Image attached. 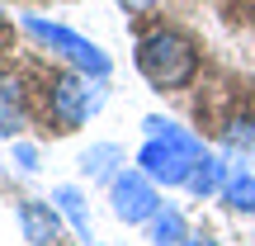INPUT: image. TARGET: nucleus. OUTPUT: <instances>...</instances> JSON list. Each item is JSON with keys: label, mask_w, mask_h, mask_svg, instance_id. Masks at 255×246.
<instances>
[{"label": "nucleus", "mask_w": 255, "mask_h": 246, "mask_svg": "<svg viewBox=\"0 0 255 246\" xmlns=\"http://www.w3.org/2000/svg\"><path fill=\"white\" fill-rule=\"evenodd\" d=\"M142 133H146V142H142V152H137V166H142L156 185H165V190L189 185L194 166H199V156L208 152V147L194 133H184L175 119H161V114H146Z\"/></svg>", "instance_id": "nucleus-1"}, {"label": "nucleus", "mask_w": 255, "mask_h": 246, "mask_svg": "<svg viewBox=\"0 0 255 246\" xmlns=\"http://www.w3.org/2000/svg\"><path fill=\"white\" fill-rule=\"evenodd\" d=\"M137 71L151 90H184L199 76V47L180 33V28H151L137 38Z\"/></svg>", "instance_id": "nucleus-2"}, {"label": "nucleus", "mask_w": 255, "mask_h": 246, "mask_svg": "<svg viewBox=\"0 0 255 246\" xmlns=\"http://www.w3.org/2000/svg\"><path fill=\"white\" fill-rule=\"evenodd\" d=\"M104 81L100 76H85V71H52L43 81V114L57 133H76L81 123H90L95 114L104 109Z\"/></svg>", "instance_id": "nucleus-3"}, {"label": "nucleus", "mask_w": 255, "mask_h": 246, "mask_svg": "<svg viewBox=\"0 0 255 246\" xmlns=\"http://www.w3.org/2000/svg\"><path fill=\"white\" fill-rule=\"evenodd\" d=\"M19 28H24L28 38H38L47 52H57L66 66H76V71H85V76L109 81V71H114L109 52H104L100 43H90L85 33H76V28H66V24H47V19H38V14H24V19H19Z\"/></svg>", "instance_id": "nucleus-4"}, {"label": "nucleus", "mask_w": 255, "mask_h": 246, "mask_svg": "<svg viewBox=\"0 0 255 246\" xmlns=\"http://www.w3.org/2000/svg\"><path fill=\"white\" fill-rule=\"evenodd\" d=\"M109 204H114V218H119V223H128V228H146L151 213L161 209L165 199H161V185H156L142 166H128V171L114 175Z\"/></svg>", "instance_id": "nucleus-5"}, {"label": "nucleus", "mask_w": 255, "mask_h": 246, "mask_svg": "<svg viewBox=\"0 0 255 246\" xmlns=\"http://www.w3.org/2000/svg\"><path fill=\"white\" fill-rule=\"evenodd\" d=\"M19 232L28 246H57L62 242V209L43 199H19Z\"/></svg>", "instance_id": "nucleus-6"}, {"label": "nucleus", "mask_w": 255, "mask_h": 246, "mask_svg": "<svg viewBox=\"0 0 255 246\" xmlns=\"http://www.w3.org/2000/svg\"><path fill=\"white\" fill-rule=\"evenodd\" d=\"M128 171V152L119 142H95L81 152V175L90 185H114V175Z\"/></svg>", "instance_id": "nucleus-7"}, {"label": "nucleus", "mask_w": 255, "mask_h": 246, "mask_svg": "<svg viewBox=\"0 0 255 246\" xmlns=\"http://www.w3.org/2000/svg\"><path fill=\"white\" fill-rule=\"evenodd\" d=\"M28 123V90L19 76L0 71V137H14Z\"/></svg>", "instance_id": "nucleus-8"}, {"label": "nucleus", "mask_w": 255, "mask_h": 246, "mask_svg": "<svg viewBox=\"0 0 255 246\" xmlns=\"http://www.w3.org/2000/svg\"><path fill=\"white\" fill-rule=\"evenodd\" d=\"M52 204L62 209V218L71 223V232H76V237H81L85 246H90V242H95V228H90V209H85V194L76 190V185H57V190H52Z\"/></svg>", "instance_id": "nucleus-9"}, {"label": "nucleus", "mask_w": 255, "mask_h": 246, "mask_svg": "<svg viewBox=\"0 0 255 246\" xmlns=\"http://www.w3.org/2000/svg\"><path fill=\"white\" fill-rule=\"evenodd\" d=\"M227 161L222 156H213V152H203L199 156V166H194V175H189V185L184 190L194 194V199H213V194H222V185H227Z\"/></svg>", "instance_id": "nucleus-10"}, {"label": "nucleus", "mask_w": 255, "mask_h": 246, "mask_svg": "<svg viewBox=\"0 0 255 246\" xmlns=\"http://www.w3.org/2000/svg\"><path fill=\"white\" fill-rule=\"evenodd\" d=\"M184 237H189L184 213L175 209V204H161V209L151 213V223H146V242H151V246H180Z\"/></svg>", "instance_id": "nucleus-11"}, {"label": "nucleus", "mask_w": 255, "mask_h": 246, "mask_svg": "<svg viewBox=\"0 0 255 246\" xmlns=\"http://www.w3.org/2000/svg\"><path fill=\"white\" fill-rule=\"evenodd\" d=\"M222 152L241 166H255V119H232L222 128Z\"/></svg>", "instance_id": "nucleus-12"}, {"label": "nucleus", "mask_w": 255, "mask_h": 246, "mask_svg": "<svg viewBox=\"0 0 255 246\" xmlns=\"http://www.w3.org/2000/svg\"><path fill=\"white\" fill-rule=\"evenodd\" d=\"M218 199H222V209H232V213H255V175L251 171H232Z\"/></svg>", "instance_id": "nucleus-13"}, {"label": "nucleus", "mask_w": 255, "mask_h": 246, "mask_svg": "<svg viewBox=\"0 0 255 246\" xmlns=\"http://www.w3.org/2000/svg\"><path fill=\"white\" fill-rule=\"evenodd\" d=\"M14 166H19L24 175H33V171H38V147H33V142H14Z\"/></svg>", "instance_id": "nucleus-14"}, {"label": "nucleus", "mask_w": 255, "mask_h": 246, "mask_svg": "<svg viewBox=\"0 0 255 246\" xmlns=\"http://www.w3.org/2000/svg\"><path fill=\"white\" fill-rule=\"evenodd\" d=\"M180 246H218V242H213V237H203V232H189Z\"/></svg>", "instance_id": "nucleus-15"}, {"label": "nucleus", "mask_w": 255, "mask_h": 246, "mask_svg": "<svg viewBox=\"0 0 255 246\" xmlns=\"http://www.w3.org/2000/svg\"><path fill=\"white\" fill-rule=\"evenodd\" d=\"M119 5H128V9H151L156 0H119Z\"/></svg>", "instance_id": "nucleus-16"}, {"label": "nucleus", "mask_w": 255, "mask_h": 246, "mask_svg": "<svg viewBox=\"0 0 255 246\" xmlns=\"http://www.w3.org/2000/svg\"><path fill=\"white\" fill-rule=\"evenodd\" d=\"M0 33H5V14H0Z\"/></svg>", "instance_id": "nucleus-17"}]
</instances>
